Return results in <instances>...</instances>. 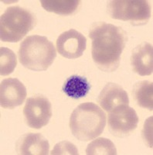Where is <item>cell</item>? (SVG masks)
Wrapping results in <instances>:
<instances>
[{
    "label": "cell",
    "mask_w": 153,
    "mask_h": 155,
    "mask_svg": "<svg viewBox=\"0 0 153 155\" xmlns=\"http://www.w3.org/2000/svg\"><path fill=\"white\" fill-rule=\"evenodd\" d=\"M92 58L97 68L106 72L118 69L127 41L126 32L120 27L105 22H97L91 27Z\"/></svg>",
    "instance_id": "obj_1"
},
{
    "label": "cell",
    "mask_w": 153,
    "mask_h": 155,
    "mask_svg": "<svg viewBox=\"0 0 153 155\" xmlns=\"http://www.w3.org/2000/svg\"><path fill=\"white\" fill-rule=\"evenodd\" d=\"M69 125L77 139L85 142L91 140L104 131L106 114L93 102H85L79 105L73 111Z\"/></svg>",
    "instance_id": "obj_2"
},
{
    "label": "cell",
    "mask_w": 153,
    "mask_h": 155,
    "mask_svg": "<svg viewBox=\"0 0 153 155\" xmlns=\"http://www.w3.org/2000/svg\"><path fill=\"white\" fill-rule=\"evenodd\" d=\"M22 65L35 71H43L54 61L56 52L53 44L44 36H29L21 43L18 51Z\"/></svg>",
    "instance_id": "obj_3"
},
{
    "label": "cell",
    "mask_w": 153,
    "mask_h": 155,
    "mask_svg": "<svg viewBox=\"0 0 153 155\" xmlns=\"http://www.w3.org/2000/svg\"><path fill=\"white\" fill-rule=\"evenodd\" d=\"M37 25L35 15L19 5L5 9L0 19V38L3 42L17 43Z\"/></svg>",
    "instance_id": "obj_4"
},
{
    "label": "cell",
    "mask_w": 153,
    "mask_h": 155,
    "mask_svg": "<svg viewBox=\"0 0 153 155\" xmlns=\"http://www.w3.org/2000/svg\"><path fill=\"white\" fill-rule=\"evenodd\" d=\"M107 12L112 19L134 26L146 24L151 16V5L145 0H112L107 3Z\"/></svg>",
    "instance_id": "obj_5"
},
{
    "label": "cell",
    "mask_w": 153,
    "mask_h": 155,
    "mask_svg": "<svg viewBox=\"0 0 153 155\" xmlns=\"http://www.w3.org/2000/svg\"><path fill=\"white\" fill-rule=\"evenodd\" d=\"M139 119L135 110L129 105H122L108 114V127L113 135L125 137L135 130Z\"/></svg>",
    "instance_id": "obj_6"
},
{
    "label": "cell",
    "mask_w": 153,
    "mask_h": 155,
    "mask_svg": "<svg viewBox=\"0 0 153 155\" xmlns=\"http://www.w3.org/2000/svg\"><path fill=\"white\" fill-rule=\"evenodd\" d=\"M26 124L33 129H39L47 125L52 117V106L46 97L42 95L28 98L23 108Z\"/></svg>",
    "instance_id": "obj_7"
},
{
    "label": "cell",
    "mask_w": 153,
    "mask_h": 155,
    "mask_svg": "<svg viewBox=\"0 0 153 155\" xmlns=\"http://www.w3.org/2000/svg\"><path fill=\"white\" fill-rule=\"evenodd\" d=\"M56 47L61 56L76 59L82 56L86 50L87 39L78 30L71 29L60 34L56 40Z\"/></svg>",
    "instance_id": "obj_8"
},
{
    "label": "cell",
    "mask_w": 153,
    "mask_h": 155,
    "mask_svg": "<svg viewBox=\"0 0 153 155\" xmlns=\"http://www.w3.org/2000/svg\"><path fill=\"white\" fill-rule=\"evenodd\" d=\"M27 97V88L17 78H5L0 85V103L4 109L21 106Z\"/></svg>",
    "instance_id": "obj_9"
},
{
    "label": "cell",
    "mask_w": 153,
    "mask_h": 155,
    "mask_svg": "<svg viewBox=\"0 0 153 155\" xmlns=\"http://www.w3.org/2000/svg\"><path fill=\"white\" fill-rule=\"evenodd\" d=\"M97 102L104 111L109 113L122 105H129L128 93L122 86L115 83H107L100 92Z\"/></svg>",
    "instance_id": "obj_10"
},
{
    "label": "cell",
    "mask_w": 153,
    "mask_h": 155,
    "mask_svg": "<svg viewBox=\"0 0 153 155\" xmlns=\"http://www.w3.org/2000/svg\"><path fill=\"white\" fill-rule=\"evenodd\" d=\"M131 64L133 71L141 76H147L153 71V47L148 42L139 44L132 51Z\"/></svg>",
    "instance_id": "obj_11"
},
{
    "label": "cell",
    "mask_w": 153,
    "mask_h": 155,
    "mask_svg": "<svg viewBox=\"0 0 153 155\" xmlns=\"http://www.w3.org/2000/svg\"><path fill=\"white\" fill-rule=\"evenodd\" d=\"M49 144L40 134H26L16 143V151L22 155H47Z\"/></svg>",
    "instance_id": "obj_12"
},
{
    "label": "cell",
    "mask_w": 153,
    "mask_h": 155,
    "mask_svg": "<svg viewBox=\"0 0 153 155\" xmlns=\"http://www.w3.org/2000/svg\"><path fill=\"white\" fill-rule=\"evenodd\" d=\"M90 89V83L86 78L78 75L68 78L63 86V92L73 99H81L86 96Z\"/></svg>",
    "instance_id": "obj_13"
},
{
    "label": "cell",
    "mask_w": 153,
    "mask_h": 155,
    "mask_svg": "<svg viewBox=\"0 0 153 155\" xmlns=\"http://www.w3.org/2000/svg\"><path fill=\"white\" fill-rule=\"evenodd\" d=\"M78 0H41L42 7L47 12L62 16L74 14L81 4Z\"/></svg>",
    "instance_id": "obj_14"
},
{
    "label": "cell",
    "mask_w": 153,
    "mask_h": 155,
    "mask_svg": "<svg viewBox=\"0 0 153 155\" xmlns=\"http://www.w3.org/2000/svg\"><path fill=\"white\" fill-rule=\"evenodd\" d=\"M135 99L139 106L153 110V83L151 81H142L136 83L133 88Z\"/></svg>",
    "instance_id": "obj_15"
},
{
    "label": "cell",
    "mask_w": 153,
    "mask_h": 155,
    "mask_svg": "<svg viewBox=\"0 0 153 155\" xmlns=\"http://www.w3.org/2000/svg\"><path fill=\"white\" fill-rule=\"evenodd\" d=\"M88 155H116L117 149L114 143L109 139L100 137L88 145L86 149Z\"/></svg>",
    "instance_id": "obj_16"
},
{
    "label": "cell",
    "mask_w": 153,
    "mask_h": 155,
    "mask_svg": "<svg viewBox=\"0 0 153 155\" xmlns=\"http://www.w3.org/2000/svg\"><path fill=\"white\" fill-rule=\"evenodd\" d=\"M17 65V59L12 50L2 47L0 49V74L6 76L12 74Z\"/></svg>",
    "instance_id": "obj_17"
},
{
    "label": "cell",
    "mask_w": 153,
    "mask_h": 155,
    "mask_svg": "<svg viewBox=\"0 0 153 155\" xmlns=\"http://www.w3.org/2000/svg\"><path fill=\"white\" fill-rule=\"evenodd\" d=\"M49 153L51 155H78V150L75 145L69 141L64 140L56 143Z\"/></svg>",
    "instance_id": "obj_18"
},
{
    "label": "cell",
    "mask_w": 153,
    "mask_h": 155,
    "mask_svg": "<svg viewBox=\"0 0 153 155\" xmlns=\"http://www.w3.org/2000/svg\"><path fill=\"white\" fill-rule=\"evenodd\" d=\"M152 116L149 117L146 120L145 124L144 125V129L142 131V137L144 138V140L146 141V143L148 144L149 147H152Z\"/></svg>",
    "instance_id": "obj_19"
}]
</instances>
